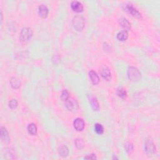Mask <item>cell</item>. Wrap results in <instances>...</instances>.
<instances>
[{
  "label": "cell",
  "instance_id": "44dd1931",
  "mask_svg": "<svg viewBox=\"0 0 160 160\" xmlns=\"http://www.w3.org/2000/svg\"><path fill=\"white\" fill-rule=\"evenodd\" d=\"M74 143H75V146H76V148L78 149H81L84 147V142H83L82 139H80V138L76 139H75Z\"/></svg>",
  "mask_w": 160,
  "mask_h": 160
},
{
  "label": "cell",
  "instance_id": "9c48e42d",
  "mask_svg": "<svg viewBox=\"0 0 160 160\" xmlns=\"http://www.w3.org/2000/svg\"><path fill=\"white\" fill-rule=\"evenodd\" d=\"M73 126L74 129H76V131H81L84 128L85 123L83 119L78 118L74 119V121L73 122Z\"/></svg>",
  "mask_w": 160,
  "mask_h": 160
},
{
  "label": "cell",
  "instance_id": "d6986e66",
  "mask_svg": "<svg viewBox=\"0 0 160 160\" xmlns=\"http://www.w3.org/2000/svg\"><path fill=\"white\" fill-rule=\"evenodd\" d=\"M116 93L119 97L123 99L126 98L127 96V93L126 91V90L121 87H119L117 89Z\"/></svg>",
  "mask_w": 160,
  "mask_h": 160
},
{
  "label": "cell",
  "instance_id": "6da1fadb",
  "mask_svg": "<svg viewBox=\"0 0 160 160\" xmlns=\"http://www.w3.org/2000/svg\"><path fill=\"white\" fill-rule=\"evenodd\" d=\"M144 150L148 156H153L156 153V148L151 138H147L145 139Z\"/></svg>",
  "mask_w": 160,
  "mask_h": 160
},
{
  "label": "cell",
  "instance_id": "d4e9b609",
  "mask_svg": "<svg viewBox=\"0 0 160 160\" xmlns=\"http://www.w3.org/2000/svg\"><path fill=\"white\" fill-rule=\"evenodd\" d=\"M84 159H96V155H95V154H89V155H88V156H85Z\"/></svg>",
  "mask_w": 160,
  "mask_h": 160
},
{
  "label": "cell",
  "instance_id": "cb8c5ba5",
  "mask_svg": "<svg viewBox=\"0 0 160 160\" xmlns=\"http://www.w3.org/2000/svg\"><path fill=\"white\" fill-rule=\"evenodd\" d=\"M9 107L11 109H15L18 106V101L16 99H13L9 102Z\"/></svg>",
  "mask_w": 160,
  "mask_h": 160
},
{
  "label": "cell",
  "instance_id": "603a6c76",
  "mask_svg": "<svg viewBox=\"0 0 160 160\" xmlns=\"http://www.w3.org/2000/svg\"><path fill=\"white\" fill-rule=\"evenodd\" d=\"M69 97H70L69 93L68 90L67 89H64L63 91H62L61 95V99L63 100V101H66Z\"/></svg>",
  "mask_w": 160,
  "mask_h": 160
},
{
  "label": "cell",
  "instance_id": "8992f818",
  "mask_svg": "<svg viewBox=\"0 0 160 160\" xmlns=\"http://www.w3.org/2000/svg\"><path fill=\"white\" fill-rule=\"evenodd\" d=\"M124 7L125 11H127L128 13L131 14L134 17H136L137 18H141V14L136 8H134L132 4H126L124 6Z\"/></svg>",
  "mask_w": 160,
  "mask_h": 160
},
{
  "label": "cell",
  "instance_id": "e0dca14e",
  "mask_svg": "<svg viewBox=\"0 0 160 160\" xmlns=\"http://www.w3.org/2000/svg\"><path fill=\"white\" fill-rule=\"evenodd\" d=\"M10 84L13 88L14 89H18L21 86V82L19 80L16 78H11L10 79Z\"/></svg>",
  "mask_w": 160,
  "mask_h": 160
},
{
  "label": "cell",
  "instance_id": "ba28073f",
  "mask_svg": "<svg viewBox=\"0 0 160 160\" xmlns=\"http://www.w3.org/2000/svg\"><path fill=\"white\" fill-rule=\"evenodd\" d=\"M88 98L89 99V102L90 104H91V108L93 109V111H99L100 107H99V104L96 98L93 96V95H88Z\"/></svg>",
  "mask_w": 160,
  "mask_h": 160
},
{
  "label": "cell",
  "instance_id": "4fadbf2b",
  "mask_svg": "<svg viewBox=\"0 0 160 160\" xmlns=\"http://www.w3.org/2000/svg\"><path fill=\"white\" fill-rule=\"evenodd\" d=\"M89 76L93 84H97L99 82V78L98 75L93 70H91L89 72Z\"/></svg>",
  "mask_w": 160,
  "mask_h": 160
},
{
  "label": "cell",
  "instance_id": "5b68a950",
  "mask_svg": "<svg viewBox=\"0 0 160 160\" xmlns=\"http://www.w3.org/2000/svg\"><path fill=\"white\" fill-rule=\"evenodd\" d=\"M64 104L66 109L70 111H76L78 108V103L76 100L71 97H69L66 101H64Z\"/></svg>",
  "mask_w": 160,
  "mask_h": 160
},
{
  "label": "cell",
  "instance_id": "ffe728a7",
  "mask_svg": "<svg viewBox=\"0 0 160 160\" xmlns=\"http://www.w3.org/2000/svg\"><path fill=\"white\" fill-rule=\"evenodd\" d=\"M94 131L98 134H101L104 132V128L102 124L99 123H96L94 124Z\"/></svg>",
  "mask_w": 160,
  "mask_h": 160
},
{
  "label": "cell",
  "instance_id": "8fae6325",
  "mask_svg": "<svg viewBox=\"0 0 160 160\" xmlns=\"http://www.w3.org/2000/svg\"><path fill=\"white\" fill-rule=\"evenodd\" d=\"M49 13L48 8L44 4H41L38 8V14L40 17L42 18H46L48 16Z\"/></svg>",
  "mask_w": 160,
  "mask_h": 160
},
{
  "label": "cell",
  "instance_id": "2e32d148",
  "mask_svg": "<svg viewBox=\"0 0 160 160\" xmlns=\"http://www.w3.org/2000/svg\"><path fill=\"white\" fill-rule=\"evenodd\" d=\"M27 129L28 133L31 135H36L37 134L38 129L36 125L34 123H30L28 124L27 127Z\"/></svg>",
  "mask_w": 160,
  "mask_h": 160
},
{
  "label": "cell",
  "instance_id": "ac0fdd59",
  "mask_svg": "<svg viewBox=\"0 0 160 160\" xmlns=\"http://www.w3.org/2000/svg\"><path fill=\"white\" fill-rule=\"evenodd\" d=\"M59 153L60 156L62 157H66L69 154V149L67 146H62L59 148Z\"/></svg>",
  "mask_w": 160,
  "mask_h": 160
},
{
  "label": "cell",
  "instance_id": "9a60e30c",
  "mask_svg": "<svg viewBox=\"0 0 160 160\" xmlns=\"http://www.w3.org/2000/svg\"><path fill=\"white\" fill-rule=\"evenodd\" d=\"M128 37V31H126V30H124V31L119 32L117 34V36H116L117 39L119 40V41H126Z\"/></svg>",
  "mask_w": 160,
  "mask_h": 160
},
{
  "label": "cell",
  "instance_id": "7a4b0ae2",
  "mask_svg": "<svg viewBox=\"0 0 160 160\" xmlns=\"http://www.w3.org/2000/svg\"><path fill=\"white\" fill-rule=\"evenodd\" d=\"M72 23L74 28L76 31H81L83 29L85 25L84 19L81 15H77L73 18Z\"/></svg>",
  "mask_w": 160,
  "mask_h": 160
},
{
  "label": "cell",
  "instance_id": "52a82bcc",
  "mask_svg": "<svg viewBox=\"0 0 160 160\" xmlns=\"http://www.w3.org/2000/svg\"><path fill=\"white\" fill-rule=\"evenodd\" d=\"M100 74H101V76L103 77V79L107 80H109L111 78V71H110V69H109L108 67H107L106 66H103L100 69L99 71Z\"/></svg>",
  "mask_w": 160,
  "mask_h": 160
},
{
  "label": "cell",
  "instance_id": "277c9868",
  "mask_svg": "<svg viewBox=\"0 0 160 160\" xmlns=\"http://www.w3.org/2000/svg\"><path fill=\"white\" fill-rule=\"evenodd\" d=\"M33 36L32 29L29 28H23L20 33L19 39L22 41H27Z\"/></svg>",
  "mask_w": 160,
  "mask_h": 160
},
{
  "label": "cell",
  "instance_id": "5bb4252c",
  "mask_svg": "<svg viewBox=\"0 0 160 160\" xmlns=\"http://www.w3.org/2000/svg\"><path fill=\"white\" fill-rule=\"evenodd\" d=\"M119 23L121 26L126 29V31H128L131 29V24L126 19L121 18L119 20Z\"/></svg>",
  "mask_w": 160,
  "mask_h": 160
},
{
  "label": "cell",
  "instance_id": "7402d4cb",
  "mask_svg": "<svg viewBox=\"0 0 160 160\" xmlns=\"http://www.w3.org/2000/svg\"><path fill=\"white\" fill-rule=\"evenodd\" d=\"M124 147L128 153H131L133 151V145L131 143H130L129 141L125 143Z\"/></svg>",
  "mask_w": 160,
  "mask_h": 160
},
{
  "label": "cell",
  "instance_id": "7c38bea8",
  "mask_svg": "<svg viewBox=\"0 0 160 160\" xmlns=\"http://www.w3.org/2000/svg\"><path fill=\"white\" fill-rule=\"evenodd\" d=\"M71 8L76 13L82 12L83 10V4H81V3H80L79 1H73L71 4Z\"/></svg>",
  "mask_w": 160,
  "mask_h": 160
},
{
  "label": "cell",
  "instance_id": "3957f363",
  "mask_svg": "<svg viewBox=\"0 0 160 160\" xmlns=\"http://www.w3.org/2000/svg\"><path fill=\"white\" fill-rule=\"evenodd\" d=\"M128 77L129 80L133 81H136L140 79L141 77V74L139 72V70L133 66H130L128 69Z\"/></svg>",
  "mask_w": 160,
  "mask_h": 160
},
{
  "label": "cell",
  "instance_id": "30bf717a",
  "mask_svg": "<svg viewBox=\"0 0 160 160\" xmlns=\"http://www.w3.org/2000/svg\"><path fill=\"white\" fill-rule=\"evenodd\" d=\"M0 132H1V138L2 141L5 144H9L10 143V138L7 129L4 127H1Z\"/></svg>",
  "mask_w": 160,
  "mask_h": 160
}]
</instances>
